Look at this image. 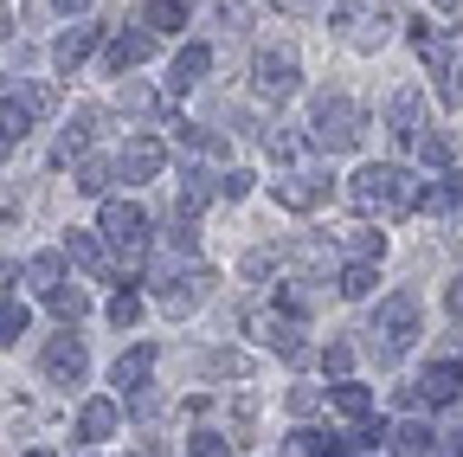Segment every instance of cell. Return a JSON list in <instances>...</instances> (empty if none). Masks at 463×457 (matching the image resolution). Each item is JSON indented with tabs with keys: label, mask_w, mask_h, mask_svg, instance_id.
I'll return each mask as SVG.
<instances>
[{
	"label": "cell",
	"mask_w": 463,
	"mask_h": 457,
	"mask_svg": "<svg viewBox=\"0 0 463 457\" xmlns=\"http://www.w3.org/2000/svg\"><path fill=\"white\" fill-rule=\"evenodd\" d=\"M347 200H354V213H367V219H405V213L425 206V187L405 175L399 161H367L361 175L347 181Z\"/></svg>",
	"instance_id": "6da1fadb"
},
{
	"label": "cell",
	"mask_w": 463,
	"mask_h": 457,
	"mask_svg": "<svg viewBox=\"0 0 463 457\" xmlns=\"http://www.w3.org/2000/svg\"><path fill=\"white\" fill-rule=\"evenodd\" d=\"M361 136H367V117H361L354 97H316V117H309V142L316 148L347 155V148H361Z\"/></svg>",
	"instance_id": "7a4b0ae2"
},
{
	"label": "cell",
	"mask_w": 463,
	"mask_h": 457,
	"mask_svg": "<svg viewBox=\"0 0 463 457\" xmlns=\"http://www.w3.org/2000/svg\"><path fill=\"white\" fill-rule=\"evenodd\" d=\"M373 355L380 361H399L405 348H412V341H419V290H392L380 309H373Z\"/></svg>",
	"instance_id": "3957f363"
},
{
	"label": "cell",
	"mask_w": 463,
	"mask_h": 457,
	"mask_svg": "<svg viewBox=\"0 0 463 457\" xmlns=\"http://www.w3.org/2000/svg\"><path fill=\"white\" fill-rule=\"evenodd\" d=\"M103 239L116 245V271H142V258H148V213L136 200H109L103 206Z\"/></svg>",
	"instance_id": "277c9868"
},
{
	"label": "cell",
	"mask_w": 463,
	"mask_h": 457,
	"mask_svg": "<svg viewBox=\"0 0 463 457\" xmlns=\"http://www.w3.org/2000/svg\"><path fill=\"white\" fill-rule=\"evenodd\" d=\"M52 103H58L52 84H20V90H14V84H0V123H7L14 142H20V136H33L39 117H52Z\"/></svg>",
	"instance_id": "5b68a950"
},
{
	"label": "cell",
	"mask_w": 463,
	"mask_h": 457,
	"mask_svg": "<svg viewBox=\"0 0 463 457\" xmlns=\"http://www.w3.org/2000/svg\"><path fill=\"white\" fill-rule=\"evenodd\" d=\"M245 335L264 341V348H277L283 361H309L303 328H297V316H289V309H245Z\"/></svg>",
	"instance_id": "8992f818"
},
{
	"label": "cell",
	"mask_w": 463,
	"mask_h": 457,
	"mask_svg": "<svg viewBox=\"0 0 463 457\" xmlns=\"http://www.w3.org/2000/svg\"><path fill=\"white\" fill-rule=\"evenodd\" d=\"M206 290H213V271L206 264H161V277H155V297H161V309H174V316H187L194 303H206Z\"/></svg>",
	"instance_id": "52a82bcc"
},
{
	"label": "cell",
	"mask_w": 463,
	"mask_h": 457,
	"mask_svg": "<svg viewBox=\"0 0 463 457\" xmlns=\"http://www.w3.org/2000/svg\"><path fill=\"white\" fill-rule=\"evenodd\" d=\"M251 78H258V97H277V103L303 90V65H297V52H289V45H264L251 59Z\"/></svg>",
	"instance_id": "ba28073f"
},
{
	"label": "cell",
	"mask_w": 463,
	"mask_h": 457,
	"mask_svg": "<svg viewBox=\"0 0 463 457\" xmlns=\"http://www.w3.org/2000/svg\"><path fill=\"white\" fill-rule=\"evenodd\" d=\"M419 59L431 65L438 97H444V103H457V97H463V26H457V33H438V39L419 52Z\"/></svg>",
	"instance_id": "9c48e42d"
},
{
	"label": "cell",
	"mask_w": 463,
	"mask_h": 457,
	"mask_svg": "<svg viewBox=\"0 0 463 457\" xmlns=\"http://www.w3.org/2000/svg\"><path fill=\"white\" fill-rule=\"evenodd\" d=\"M335 26H341V39L354 45V52H380L399 20H392V14H367V7H354V0H341V7H335Z\"/></svg>",
	"instance_id": "30bf717a"
},
{
	"label": "cell",
	"mask_w": 463,
	"mask_h": 457,
	"mask_svg": "<svg viewBox=\"0 0 463 457\" xmlns=\"http://www.w3.org/2000/svg\"><path fill=\"white\" fill-rule=\"evenodd\" d=\"M148 59H155V33H148L142 20H136L129 33H109V39H103V71H109V78H123V71H136V65H148Z\"/></svg>",
	"instance_id": "8fae6325"
},
{
	"label": "cell",
	"mask_w": 463,
	"mask_h": 457,
	"mask_svg": "<svg viewBox=\"0 0 463 457\" xmlns=\"http://www.w3.org/2000/svg\"><path fill=\"white\" fill-rule=\"evenodd\" d=\"M167 167V142L161 136H129L116 148V181H155Z\"/></svg>",
	"instance_id": "7c38bea8"
},
{
	"label": "cell",
	"mask_w": 463,
	"mask_h": 457,
	"mask_svg": "<svg viewBox=\"0 0 463 457\" xmlns=\"http://www.w3.org/2000/svg\"><path fill=\"white\" fill-rule=\"evenodd\" d=\"M270 194H277V206H289V213H316V206L328 200V181L309 175V167H289V175L270 181Z\"/></svg>",
	"instance_id": "4fadbf2b"
},
{
	"label": "cell",
	"mask_w": 463,
	"mask_h": 457,
	"mask_svg": "<svg viewBox=\"0 0 463 457\" xmlns=\"http://www.w3.org/2000/svg\"><path fill=\"white\" fill-rule=\"evenodd\" d=\"M45 374H52L58 386H78V380L90 374L84 341H78V335H52V341H45Z\"/></svg>",
	"instance_id": "5bb4252c"
},
{
	"label": "cell",
	"mask_w": 463,
	"mask_h": 457,
	"mask_svg": "<svg viewBox=\"0 0 463 457\" xmlns=\"http://www.w3.org/2000/svg\"><path fill=\"white\" fill-rule=\"evenodd\" d=\"M155 361H161V348H155V341H142V348H129V355H116L109 380L123 386V393H142V386L155 380Z\"/></svg>",
	"instance_id": "9a60e30c"
},
{
	"label": "cell",
	"mask_w": 463,
	"mask_h": 457,
	"mask_svg": "<svg viewBox=\"0 0 463 457\" xmlns=\"http://www.w3.org/2000/svg\"><path fill=\"white\" fill-rule=\"evenodd\" d=\"M97 45H103V26H71V33L52 39V65H58V71H78Z\"/></svg>",
	"instance_id": "2e32d148"
},
{
	"label": "cell",
	"mask_w": 463,
	"mask_h": 457,
	"mask_svg": "<svg viewBox=\"0 0 463 457\" xmlns=\"http://www.w3.org/2000/svg\"><path fill=\"white\" fill-rule=\"evenodd\" d=\"M457 393H463V367H457V361L425 367V374H419V386H412V399H425V406H450Z\"/></svg>",
	"instance_id": "e0dca14e"
},
{
	"label": "cell",
	"mask_w": 463,
	"mask_h": 457,
	"mask_svg": "<svg viewBox=\"0 0 463 457\" xmlns=\"http://www.w3.org/2000/svg\"><path fill=\"white\" fill-rule=\"evenodd\" d=\"M97 123H103V109L97 103H84L78 117H71V129L58 136V148H52V167H65V161H78L84 148H90V136H97Z\"/></svg>",
	"instance_id": "ac0fdd59"
},
{
	"label": "cell",
	"mask_w": 463,
	"mask_h": 457,
	"mask_svg": "<svg viewBox=\"0 0 463 457\" xmlns=\"http://www.w3.org/2000/svg\"><path fill=\"white\" fill-rule=\"evenodd\" d=\"M419 109H425L419 84H405V90H392V103H386V129H392L399 142H419Z\"/></svg>",
	"instance_id": "d6986e66"
},
{
	"label": "cell",
	"mask_w": 463,
	"mask_h": 457,
	"mask_svg": "<svg viewBox=\"0 0 463 457\" xmlns=\"http://www.w3.org/2000/svg\"><path fill=\"white\" fill-rule=\"evenodd\" d=\"M116 425H123L116 399H84V413H78V444H103V438H116Z\"/></svg>",
	"instance_id": "ffe728a7"
},
{
	"label": "cell",
	"mask_w": 463,
	"mask_h": 457,
	"mask_svg": "<svg viewBox=\"0 0 463 457\" xmlns=\"http://www.w3.org/2000/svg\"><path fill=\"white\" fill-rule=\"evenodd\" d=\"M386 451H392V457H431V451H438V438H431V425H425V419H399V425L386 432Z\"/></svg>",
	"instance_id": "44dd1931"
},
{
	"label": "cell",
	"mask_w": 463,
	"mask_h": 457,
	"mask_svg": "<svg viewBox=\"0 0 463 457\" xmlns=\"http://www.w3.org/2000/svg\"><path fill=\"white\" fill-rule=\"evenodd\" d=\"M206 65H213V52L194 39V45H181L174 52V65H167V90H194L200 78H206Z\"/></svg>",
	"instance_id": "7402d4cb"
},
{
	"label": "cell",
	"mask_w": 463,
	"mask_h": 457,
	"mask_svg": "<svg viewBox=\"0 0 463 457\" xmlns=\"http://www.w3.org/2000/svg\"><path fill=\"white\" fill-rule=\"evenodd\" d=\"M174 181H181V187H174V206H181V219H194L206 200H219V181H206L200 167H181Z\"/></svg>",
	"instance_id": "603a6c76"
},
{
	"label": "cell",
	"mask_w": 463,
	"mask_h": 457,
	"mask_svg": "<svg viewBox=\"0 0 463 457\" xmlns=\"http://www.w3.org/2000/svg\"><path fill=\"white\" fill-rule=\"evenodd\" d=\"M142 26H148V33H167V39H174V33L187 26V0H142Z\"/></svg>",
	"instance_id": "cb8c5ba5"
},
{
	"label": "cell",
	"mask_w": 463,
	"mask_h": 457,
	"mask_svg": "<svg viewBox=\"0 0 463 457\" xmlns=\"http://www.w3.org/2000/svg\"><path fill=\"white\" fill-rule=\"evenodd\" d=\"M20 277L33 283V290H58V283H65V252H33Z\"/></svg>",
	"instance_id": "d4e9b609"
},
{
	"label": "cell",
	"mask_w": 463,
	"mask_h": 457,
	"mask_svg": "<svg viewBox=\"0 0 463 457\" xmlns=\"http://www.w3.org/2000/svg\"><path fill=\"white\" fill-rule=\"evenodd\" d=\"M65 258H71V264H84L90 277H109V258H103V245H97L90 233H65Z\"/></svg>",
	"instance_id": "484cf974"
},
{
	"label": "cell",
	"mask_w": 463,
	"mask_h": 457,
	"mask_svg": "<svg viewBox=\"0 0 463 457\" xmlns=\"http://www.w3.org/2000/svg\"><path fill=\"white\" fill-rule=\"evenodd\" d=\"M45 303H52V316H58V322H78V316L90 309V297L78 290V283H58V290H45Z\"/></svg>",
	"instance_id": "4316f807"
},
{
	"label": "cell",
	"mask_w": 463,
	"mask_h": 457,
	"mask_svg": "<svg viewBox=\"0 0 463 457\" xmlns=\"http://www.w3.org/2000/svg\"><path fill=\"white\" fill-rule=\"evenodd\" d=\"M335 413H347V419H367V413H373V393H367L361 380H341V386H335Z\"/></svg>",
	"instance_id": "83f0119b"
},
{
	"label": "cell",
	"mask_w": 463,
	"mask_h": 457,
	"mask_svg": "<svg viewBox=\"0 0 463 457\" xmlns=\"http://www.w3.org/2000/svg\"><path fill=\"white\" fill-rule=\"evenodd\" d=\"M109 181H116V161H97V155H90V161H78V181H71V187H78V194H103Z\"/></svg>",
	"instance_id": "f1b7e54d"
},
{
	"label": "cell",
	"mask_w": 463,
	"mask_h": 457,
	"mask_svg": "<svg viewBox=\"0 0 463 457\" xmlns=\"http://www.w3.org/2000/svg\"><path fill=\"white\" fill-rule=\"evenodd\" d=\"M26 335V303H0V348H14Z\"/></svg>",
	"instance_id": "f546056e"
},
{
	"label": "cell",
	"mask_w": 463,
	"mask_h": 457,
	"mask_svg": "<svg viewBox=\"0 0 463 457\" xmlns=\"http://www.w3.org/2000/svg\"><path fill=\"white\" fill-rule=\"evenodd\" d=\"M347 252H354V264H373V258L386 252V239H380V233H367V225H361V233H347Z\"/></svg>",
	"instance_id": "4dcf8cb0"
},
{
	"label": "cell",
	"mask_w": 463,
	"mask_h": 457,
	"mask_svg": "<svg viewBox=\"0 0 463 457\" xmlns=\"http://www.w3.org/2000/svg\"><path fill=\"white\" fill-rule=\"evenodd\" d=\"M109 322H116V328L142 322V297H136V290H116V303H109Z\"/></svg>",
	"instance_id": "1f68e13d"
},
{
	"label": "cell",
	"mask_w": 463,
	"mask_h": 457,
	"mask_svg": "<svg viewBox=\"0 0 463 457\" xmlns=\"http://www.w3.org/2000/svg\"><path fill=\"white\" fill-rule=\"evenodd\" d=\"M373 290V264H347L341 271V297H367Z\"/></svg>",
	"instance_id": "d6a6232c"
},
{
	"label": "cell",
	"mask_w": 463,
	"mask_h": 457,
	"mask_svg": "<svg viewBox=\"0 0 463 457\" xmlns=\"http://www.w3.org/2000/svg\"><path fill=\"white\" fill-rule=\"evenodd\" d=\"M419 161L425 167H450V142L444 136H419Z\"/></svg>",
	"instance_id": "836d02e7"
},
{
	"label": "cell",
	"mask_w": 463,
	"mask_h": 457,
	"mask_svg": "<svg viewBox=\"0 0 463 457\" xmlns=\"http://www.w3.org/2000/svg\"><path fill=\"white\" fill-rule=\"evenodd\" d=\"M322 367H328L335 380H347V367H354V348H347V341H328V355H322Z\"/></svg>",
	"instance_id": "e575fe53"
},
{
	"label": "cell",
	"mask_w": 463,
	"mask_h": 457,
	"mask_svg": "<svg viewBox=\"0 0 463 457\" xmlns=\"http://www.w3.org/2000/svg\"><path fill=\"white\" fill-rule=\"evenodd\" d=\"M187 444H194V457H232V444H225L219 432H194Z\"/></svg>",
	"instance_id": "d590c367"
},
{
	"label": "cell",
	"mask_w": 463,
	"mask_h": 457,
	"mask_svg": "<svg viewBox=\"0 0 463 457\" xmlns=\"http://www.w3.org/2000/svg\"><path fill=\"white\" fill-rule=\"evenodd\" d=\"M14 225H20V194L0 181V233H14Z\"/></svg>",
	"instance_id": "8d00e7d4"
},
{
	"label": "cell",
	"mask_w": 463,
	"mask_h": 457,
	"mask_svg": "<svg viewBox=\"0 0 463 457\" xmlns=\"http://www.w3.org/2000/svg\"><path fill=\"white\" fill-rule=\"evenodd\" d=\"M251 194V175H245V167H232V175L219 181V200H245Z\"/></svg>",
	"instance_id": "74e56055"
},
{
	"label": "cell",
	"mask_w": 463,
	"mask_h": 457,
	"mask_svg": "<svg viewBox=\"0 0 463 457\" xmlns=\"http://www.w3.org/2000/svg\"><path fill=\"white\" fill-rule=\"evenodd\" d=\"M270 155H277V161H297V155H303V136H270Z\"/></svg>",
	"instance_id": "f35d334b"
},
{
	"label": "cell",
	"mask_w": 463,
	"mask_h": 457,
	"mask_svg": "<svg viewBox=\"0 0 463 457\" xmlns=\"http://www.w3.org/2000/svg\"><path fill=\"white\" fill-rule=\"evenodd\" d=\"M123 109H129V117H148V109H155V90H123Z\"/></svg>",
	"instance_id": "ab89813d"
},
{
	"label": "cell",
	"mask_w": 463,
	"mask_h": 457,
	"mask_svg": "<svg viewBox=\"0 0 463 457\" xmlns=\"http://www.w3.org/2000/svg\"><path fill=\"white\" fill-rule=\"evenodd\" d=\"M206 374H245L239 355H206Z\"/></svg>",
	"instance_id": "60d3db41"
},
{
	"label": "cell",
	"mask_w": 463,
	"mask_h": 457,
	"mask_svg": "<svg viewBox=\"0 0 463 457\" xmlns=\"http://www.w3.org/2000/svg\"><path fill=\"white\" fill-rule=\"evenodd\" d=\"M270 264H277V252H251V258H245V277H264Z\"/></svg>",
	"instance_id": "b9f144b4"
},
{
	"label": "cell",
	"mask_w": 463,
	"mask_h": 457,
	"mask_svg": "<svg viewBox=\"0 0 463 457\" xmlns=\"http://www.w3.org/2000/svg\"><path fill=\"white\" fill-rule=\"evenodd\" d=\"M431 457H463V432H450V438H438V451Z\"/></svg>",
	"instance_id": "7bdbcfd3"
},
{
	"label": "cell",
	"mask_w": 463,
	"mask_h": 457,
	"mask_svg": "<svg viewBox=\"0 0 463 457\" xmlns=\"http://www.w3.org/2000/svg\"><path fill=\"white\" fill-rule=\"evenodd\" d=\"M444 303H450V316H463V277L450 283V297H444Z\"/></svg>",
	"instance_id": "ee69618b"
},
{
	"label": "cell",
	"mask_w": 463,
	"mask_h": 457,
	"mask_svg": "<svg viewBox=\"0 0 463 457\" xmlns=\"http://www.w3.org/2000/svg\"><path fill=\"white\" fill-rule=\"evenodd\" d=\"M7 155H14V129H7V123H0V161H7Z\"/></svg>",
	"instance_id": "f6af8a7d"
},
{
	"label": "cell",
	"mask_w": 463,
	"mask_h": 457,
	"mask_svg": "<svg viewBox=\"0 0 463 457\" xmlns=\"http://www.w3.org/2000/svg\"><path fill=\"white\" fill-rule=\"evenodd\" d=\"M58 7H65V14H84V7H90V0H58Z\"/></svg>",
	"instance_id": "bcb514c9"
},
{
	"label": "cell",
	"mask_w": 463,
	"mask_h": 457,
	"mask_svg": "<svg viewBox=\"0 0 463 457\" xmlns=\"http://www.w3.org/2000/svg\"><path fill=\"white\" fill-rule=\"evenodd\" d=\"M431 7H444V14H450V7H457V0H431Z\"/></svg>",
	"instance_id": "7dc6e473"
},
{
	"label": "cell",
	"mask_w": 463,
	"mask_h": 457,
	"mask_svg": "<svg viewBox=\"0 0 463 457\" xmlns=\"http://www.w3.org/2000/svg\"><path fill=\"white\" fill-rule=\"evenodd\" d=\"M26 457H52V451H26Z\"/></svg>",
	"instance_id": "c3c4849f"
},
{
	"label": "cell",
	"mask_w": 463,
	"mask_h": 457,
	"mask_svg": "<svg viewBox=\"0 0 463 457\" xmlns=\"http://www.w3.org/2000/svg\"><path fill=\"white\" fill-rule=\"evenodd\" d=\"M0 26H7V14H0Z\"/></svg>",
	"instance_id": "681fc988"
}]
</instances>
